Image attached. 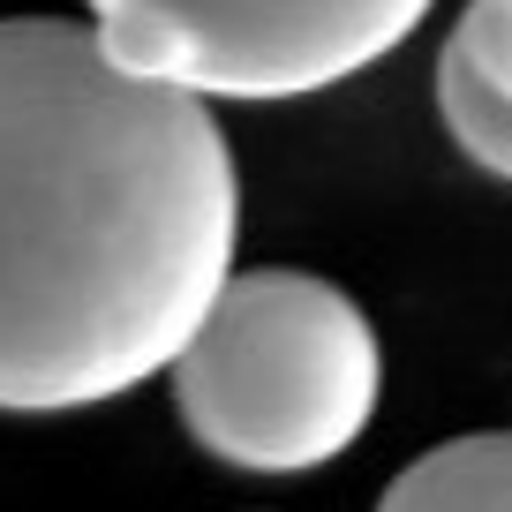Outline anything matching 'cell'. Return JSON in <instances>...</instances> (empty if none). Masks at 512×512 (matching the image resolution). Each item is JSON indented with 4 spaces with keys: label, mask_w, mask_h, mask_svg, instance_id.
<instances>
[{
    "label": "cell",
    "mask_w": 512,
    "mask_h": 512,
    "mask_svg": "<svg viewBox=\"0 0 512 512\" xmlns=\"http://www.w3.org/2000/svg\"><path fill=\"white\" fill-rule=\"evenodd\" d=\"M377 512H512V437H452L430 445Z\"/></svg>",
    "instance_id": "4"
},
{
    "label": "cell",
    "mask_w": 512,
    "mask_h": 512,
    "mask_svg": "<svg viewBox=\"0 0 512 512\" xmlns=\"http://www.w3.org/2000/svg\"><path fill=\"white\" fill-rule=\"evenodd\" d=\"M437 0H91L128 68L196 98L279 106L339 91L422 31Z\"/></svg>",
    "instance_id": "3"
},
{
    "label": "cell",
    "mask_w": 512,
    "mask_h": 512,
    "mask_svg": "<svg viewBox=\"0 0 512 512\" xmlns=\"http://www.w3.org/2000/svg\"><path fill=\"white\" fill-rule=\"evenodd\" d=\"M166 377L211 460L241 475H309L369 430L384 354L354 294L332 279L234 272Z\"/></svg>",
    "instance_id": "2"
},
{
    "label": "cell",
    "mask_w": 512,
    "mask_h": 512,
    "mask_svg": "<svg viewBox=\"0 0 512 512\" xmlns=\"http://www.w3.org/2000/svg\"><path fill=\"white\" fill-rule=\"evenodd\" d=\"M234 234L211 98L128 68L98 23H0V415H76L174 369Z\"/></svg>",
    "instance_id": "1"
}]
</instances>
